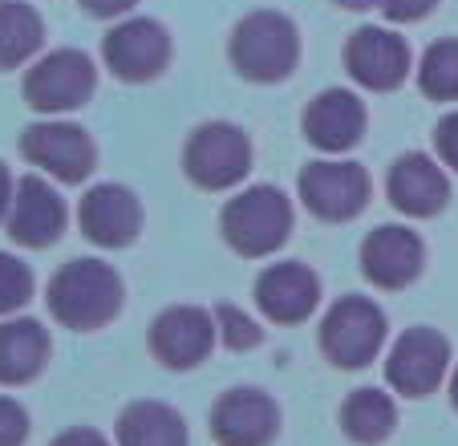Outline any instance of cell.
I'll use <instances>...</instances> for the list:
<instances>
[{
  "instance_id": "cell-1",
  "label": "cell",
  "mask_w": 458,
  "mask_h": 446,
  "mask_svg": "<svg viewBox=\"0 0 458 446\" xmlns=\"http://www.w3.org/2000/svg\"><path fill=\"white\" fill-rule=\"evenodd\" d=\"M122 301H126L122 276L102 260H86V256L57 268L49 280V292H45L49 317L61 329H73V333L106 329L122 313Z\"/></svg>"
},
{
  "instance_id": "cell-2",
  "label": "cell",
  "mask_w": 458,
  "mask_h": 446,
  "mask_svg": "<svg viewBox=\"0 0 458 446\" xmlns=\"http://www.w3.org/2000/svg\"><path fill=\"white\" fill-rule=\"evenodd\" d=\"M227 57L232 69L243 81H256V86H276L301 61V37L296 25L276 9H259L248 13L240 25L227 37Z\"/></svg>"
},
{
  "instance_id": "cell-3",
  "label": "cell",
  "mask_w": 458,
  "mask_h": 446,
  "mask_svg": "<svg viewBox=\"0 0 458 446\" xmlns=\"http://www.w3.org/2000/svg\"><path fill=\"white\" fill-rule=\"evenodd\" d=\"M293 199L272 183L240 191L219 211V232H224L227 248L243 260H264L280 252L293 236Z\"/></svg>"
},
{
  "instance_id": "cell-4",
  "label": "cell",
  "mask_w": 458,
  "mask_h": 446,
  "mask_svg": "<svg viewBox=\"0 0 458 446\" xmlns=\"http://www.w3.org/2000/svg\"><path fill=\"white\" fill-rule=\"evenodd\" d=\"M386 313L369 296H341L320 321L317 345L337 369H365L386 349Z\"/></svg>"
},
{
  "instance_id": "cell-5",
  "label": "cell",
  "mask_w": 458,
  "mask_h": 446,
  "mask_svg": "<svg viewBox=\"0 0 458 446\" xmlns=\"http://www.w3.org/2000/svg\"><path fill=\"white\" fill-rule=\"evenodd\" d=\"M251 171V142L235 122H203L182 146V175L199 191H227Z\"/></svg>"
},
{
  "instance_id": "cell-6",
  "label": "cell",
  "mask_w": 458,
  "mask_h": 446,
  "mask_svg": "<svg viewBox=\"0 0 458 446\" xmlns=\"http://www.w3.org/2000/svg\"><path fill=\"white\" fill-rule=\"evenodd\" d=\"M98 86V65L89 53L81 49H53L41 61H33V69L25 73V102L37 114H70L94 98Z\"/></svg>"
},
{
  "instance_id": "cell-7",
  "label": "cell",
  "mask_w": 458,
  "mask_h": 446,
  "mask_svg": "<svg viewBox=\"0 0 458 446\" xmlns=\"http://www.w3.org/2000/svg\"><path fill=\"white\" fill-rule=\"evenodd\" d=\"M21 155L37 171H45L49 179L65 183V187L86 183L98 167V146L89 138V130L65 118H45L37 126H29L21 134Z\"/></svg>"
},
{
  "instance_id": "cell-8",
  "label": "cell",
  "mask_w": 458,
  "mask_h": 446,
  "mask_svg": "<svg viewBox=\"0 0 458 446\" xmlns=\"http://www.w3.org/2000/svg\"><path fill=\"white\" fill-rule=\"evenodd\" d=\"M296 191H301V203L320 223H349L365 211L373 183L365 167L349 163V159H317L301 171Z\"/></svg>"
},
{
  "instance_id": "cell-9",
  "label": "cell",
  "mask_w": 458,
  "mask_h": 446,
  "mask_svg": "<svg viewBox=\"0 0 458 446\" xmlns=\"http://www.w3.org/2000/svg\"><path fill=\"white\" fill-rule=\"evenodd\" d=\"M102 61L118 81L147 86V81L163 78V69L171 65V33L150 17H122L106 33Z\"/></svg>"
},
{
  "instance_id": "cell-10",
  "label": "cell",
  "mask_w": 458,
  "mask_h": 446,
  "mask_svg": "<svg viewBox=\"0 0 458 446\" xmlns=\"http://www.w3.org/2000/svg\"><path fill=\"white\" fill-rule=\"evenodd\" d=\"M216 337H219L216 313L199 309V304H174V309L158 313V317L150 321L147 349L158 365L182 373V369H195L211 357Z\"/></svg>"
},
{
  "instance_id": "cell-11",
  "label": "cell",
  "mask_w": 458,
  "mask_h": 446,
  "mask_svg": "<svg viewBox=\"0 0 458 446\" xmlns=\"http://www.w3.org/2000/svg\"><path fill=\"white\" fill-rule=\"evenodd\" d=\"M450 373V341L430 325H414L389 345L386 382L402 398H426Z\"/></svg>"
},
{
  "instance_id": "cell-12",
  "label": "cell",
  "mask_w": 458,
  "mask_h": 446,
  "mask_svg": "<svg viewBox=\"0 0 458 446\" xmlns=\"http://www.w3.org/2000/svg\"><path fill=\"white\" fill-rule=\"evenodd\" d=\"M341 61H345L349 78H353L357 86L373 90V94L398 90L402 81L410 78V69H414L406 37H398L394 29H381V25L357 29L345 41V49H341Z\"/></svg>"
},
{
  "instance_id": "cell-13",
  "label": "cell",
  "mask_w": 458,
  "mask_h": 446,
  "mask_svg": "<svg viewBox=\"0 0 458 446\" xmlns=\"http://www.w3.org/2000/svg\"><path fill=\"white\" fill-rule=\"evenodd\" d=\"M208 426L219 446H272L280 434V406L256 386H235L216 398Z\"/></svg>"
},
{
  "instance_id": "cell-14",
  "label": "cell",
  "mask_w": 458,
  "mask_h": 446,
  "mask_svg": "<svg viewBox=\"0 0 458 446\" xmlns=\"http://www.w3.org/2000/svg\"><path fill=\"white\" fill-rule=\"evenodd\" d=\"M426 268V244L418 232L402 227V223H381L365 236L361 244V272L373 288L381 292H402L422 276Z\"/></svg>"
},
{
  "instance_id": "cell-15",
  "label": "cell",
  "mask_w": 458,
  "mask_h": 446,
  "mask_svg": "<svg viewBox=\"0 0 458 446\" xmlns=\"http://www.w3.org/2000/svg\"><path fill=\"white\" fill-rule=\"evenodd\" d=\"M78 223L89 244L118 252L139 240L142 203H139V195L130 187H122V183H98V187H89L86 195H81Z\"/></svg>"
},
{
  "instance_id": "cell-16",
  "label": "cell",
  "mask_w": 458,
  "mask_h": 446,
  "mask_svg": "<svg viewBox=\"0 0 458 446\" xmlns=\"http://www.w3.org/2000/svg\"><path fill=\"white\" fill-rule=\"evenodd\" d=\"M251 296L272 325H304L320 304V280L309 264L280 260V264H268L256 276Z\"/></svg>"
},
{
  "instance_id": "cell-17",
  "label": "cell",
  "mask_w": 458,
  "mask_h": 446,
  "mask_svg": "<svg viewBox=\"0 0 458 446\" xmlns=\"http://www.w3.org/2000/svg\"><path fill=\"white\" fill-rule=\"evenodd\" d=\"M65 219H70V215H65V203H61L57 187H53L49 179H41V175L17 179L9 219H4L13 244H21V248H49V244L61 240Z\"/></svg>"
},
{
  "instance_id": "cell-18",
  "label": "cell",
  "mask_w": 458,
  "mask_h": 446,
  "mask_svg": "<svg viewBox=\"0 0 458 446\" xmlns=\"http://www.w3.org/2000/svg\"><path fill=\"white\" fill-rule=\"evenodd\" d=\"M386 191L389 203L398 207L410 219H434V215L446 211L450 203V179L430 155L422 150H410V155L394 159L386 175Z\"/></svg>"
},
{
  "instance_id": "cell-19",
  "label": "cell",
  "mask_w": 458,
  "mask_h": 446,
  "mask_svg": "<svg viewBox=\"0 0 458 446\" xmlns=\"http://www.w3.org/2000/svg\"><path fill=\"white\" fill-rule=\"evenodd\" d=\"M304 138L325 155H345L365 134V102L353 90H325L309 102L301 122Z\"/></svg>"
},
{
  "instance_id": "cell-20",
  "label": "cell",
  "mask_w": 458,
  "mask_h": 446,
  "mask_svg": "<svg viewBox=\"0 0 458 446\" xmlns=\"http://www.w3.org/2000/svg\"><path fill=\"white\" fill-rule=\"evenodd\" d=\"M49 333L41 321H0V386H29L49 365Z\"/></svg>"
},
{
  "instance_id": "cell-21",
  "label": "cell",
  "mask_w": 458,
  "mask_h": 446,
  "mask_svg": "<svg viewBox=\"0 0 458 446\" xmlns=\"http://www.w3.org/2000/svg\"><path fill=\"white\" fill-rule=\"evenodd\" d=\"M118 446H187V422L171 402H130L114 426Z\"/></svg>"
},
{
  "instance_id": "cell-22",
  "label": "cell",
  "mask_w": 458,
  "mask_h": 446,
  "mask_svg": "<svg viewBox=\"0 0 458 446\" xmlns=\"http://www.w3.org/2000/svg\"><path fill=\"white\" fill-rule=\"evenodd\" d=\"M398 426V406L394 398L381 394V390L365 386L341 402V430H345L349 442L357 446H381Z\"/></svg>"
},
{
  "instance_id": "cell-23",
  "label": "cell",
  "mask_w": 458,
  "mask_h": 446,
  "mask_svg": "<svg viewBox=\"0 0 458 446\" xmlns=\"http://www.w3.org/2000/svg\"><path fill=\"white\" fill-rule=\"evenodd\" d=\"M45 41V21L25 0H0V73L21 69Z\"/></svg>"
},
{
  "instance_id": "cell-24",
  "label": "cell",
  "mask_w": 458,
  "mask_h": 446,
  "mask_svg": "<svg viewBox=\"0 0 458 446\" xmlns=\"http://www.w3.org/2000/svg\"><path fill=\"white\" fill-rule=\"evenodd\" d=\"M418 90L430 102H458V37H442L422 53Z\"/></svg>"
},
{
  "instance_id": "cell-25",
  "label": "cell",
  "mask_w": 458,
  "mask_h": 446,
  "mask_svg": "<svg viewBox=\"0 0 458 446\" xmlns=\"http://www.w3.org/2000/svg\"><path fill=\"white\" fill-rule=\"evenodd\" d=\"M33 301V272L25 260L0 252V317H13Z\"/></svg>"
},
{
  "instance_id": "cell-26",
  "label": "cell",
  "mask_w": 458,
  "mask_h": 446,
  "mask_svg": "<svg viewBox=\"0 0 458 446\" xmlns=\"http://www.w3.org/2000/svg\"><path fill=\"white\" fill-rule=\"evenodd\" d=\"M216 325H219V341L227 349H256L264 341V329L235 304H216Z\"/></svg>"
},
{
  "instance_id": "cell-27",
  "label": "cell",
  "mask_w": 458,
  "mask_h": 446,
  "mask_svg": "<svg viewBox=\"0 0 458 446\" xmlns=\"http://www.w3.org/2000/svg\"><path fill=\"white\" fill-rule=\"evenodd\" d=\"M29 438V414L21 402L0 398V446H25Z\"/></svg>"
},
{
  "instance_id": "cell-28",
  "label": "cell",
  "mask_w": 458,
  "mask_h": 446,
  "mask_svg": "<svg viewBox=\"0 0 458 446\" xmlns=\"http://www.w3.org/2000/svg\"><path fill=\"white\" fill-rule=\"evenodd\" d=\"M434 150H438V163L458 175V110L434 126Z\"/></svg>"
},
{
  "instance_id": "cell-29",
  "label": "cell",
  "mask_w": 458,
  "mask_h": 446,
  "mask_svg": "<svg viewBox=\"0 0 458 446\" xmlns=\"http://www.w3.org/2000/svg\"><path fill=\"white\" fill-rule=\"evenodd\" d=\"M434 4H438V0H381V9H386V17L394 21V25H414V21L430 17Z\"/></svg>"
},
{
  "instance_id": "cell-30",
  "label": "cell",
  "mask_w": 458,
  "mask_h": 446,
  "mask_svg": "<svg viewBox=\"0 0 458 446\" xmlns=\"http://www.w3.org/2000/svg\"><path fill=\"white\" fill-rule=\"evenodd\" d=\"M78 4L98 21H118V17H126L139 0H78Z\"/></svg>"
},
{
  "instance_id": "cell-31",
  "label": "cell",
  "mask_w": 458,
  "mask_h": 446,
  "mask_svg": "<svg viewBox=\"0 0 458 446\" xmlns=\"http://www.w3.org/2000/svg\"><path fill=\"white\" fill-rule=\"evenodd\" d=\"M49 446H110L98 430H89V426H73V430H65V434H57Z\"/></svg>"
},
{
  "instance_id": "cell-32",
  "label": "cell",
  "mask_w": 458,
  "mask_h": 446,
  "mask_svg": "<svg viewBox=\"0 0 458 446\" xmlns=\"http://www.w3.org/2000/svg\"><path fill=\"white\" fill-rule=\"evenodd\" d=\"M13 191H17V183H13L9 167L0 163V223L9 219V207H13Z\"/></svg>"
},
{
  "instance_id": "cell-33",
  "label": "cell",
  "mask_w": 458,
  "mask_h": 446,
  "mask_svg": "<svg viewBox=\"0 0 458 446\" xmlns=\"http://www.w3.org/2000/svg\"><path fill=\"white\" fill-rule=\"evenodd\" d=\"M345 9H373V4H381V0H341Z\"/></svg>"
},
{
  "instance_id": "cell-34",
  "label": "cell",
  "mask_w": 458,
  "mask_h": 446,
  "mask_svg": "<svg viewBox=\"0 0 458 446\" xmlns=\"http://www.w3.org/2000/svg\"><path fill=\"white\" fill-rule=\"evenodd\" d=\"M450 406L458 410V365H454V373H450Z\"/></svg>"
}]
</instances>
